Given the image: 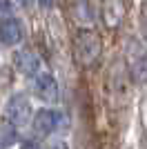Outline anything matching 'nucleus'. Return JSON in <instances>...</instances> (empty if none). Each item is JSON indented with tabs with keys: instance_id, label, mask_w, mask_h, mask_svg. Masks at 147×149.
Listing matches in <instances>:
<instances>
[{
	"instance_id": "ddd939ff",
	"label": "nucleus",
	"mask_w": 147,
	"mask_h": 149,
	"mask_svg": "<svg viewBox=\"0 0 147 149\" xmlns=\"http://www.w3.org/2000/svg\"><path fill=\"white\" fill-rule=\"evenodd\" d=\"M40 2V7H45V9H49V7L54 5V0H38Z\"/></svg>"
},
{
	"instance_id": "f8f14e48",
	"label": "nucleus",
	"mask_w": 147,
	"mask_h": 149,
	"mask_svg": "<svg viewBox=\"0 0 147 149\" xmlns=\"http://www.w3.org/2000/svg\"><path fill=\"white\" fill-rule=\"evenodd\" d=\"M20 149H40V147H38L36 143H31V140H29V143H24V145H22Z\"/></svg>"
},
{
	"instance_id": "f03ea898",
	"label": "nucleus",
	"mask_w": 147,
	"mask_h": 149,
	"mask_svg": "<svg viewBox=\"0 0 147 149\" xmlns=\"http://www.w3.org/2000/svg\"><path fill=\"white\" fill-rule=\"evenodd\" d=\"M7 120L11 127H27L31 123V102L24 93H16L7 102Z\"/></svg>"
},
{
	"instance_id": "7ed1b4c3",
	"label": "nucleus",
	"mask_w": 147,
	"mask_h": 149,
	"mask_svg": "<svg viewBox=\"0 0 147 149\" xmlns=\"http://www.w3.org/2000/svg\"><path fill=\"white\" fill-rule=\"evenodd\" d=\"M34 91H36V96L40 100H45V102H49V105H56L58 102V82H56V78L51 74H47V71H38L36 76H34Z\"/></svg>"
},
{
	"instance_id": "20e7f679",
	"label": "nucleus",
	"mask_w": 147,
	"mask_h": 149,
	"mask_svg": "<svg viewBox=\"0 0 147 149\" xmlns=\"http://www.w3.org/2000/svg\"><path fill=\"white\" fill-rule=\"evenodd\" d=\"M65 125V116L58 109H40L34 116V127L38 134H54Z\"/></svg>"
},
{
	"instance_id": "6e6552de",
	"label": "nucleus",
	"mask_w": 147,
	"mask_h": 149,
	"mask_svg": "<svg viewBox=\"0 0 147 149\" xmlns=\"http://www.w3.org/2000/svg\"><path fill=\"white\" fill-rule=\"evenodd\" d=\"M71 16L80 25H92L96 20V9L89 0H74L71 2Z\"/></svg>"
},
{
	"instance_id": "0eeeda50",
	"label": "nucleus",
	"mask_w": 147,
	"mask_h": 149,
	"mask_svg": "<svg viewBox=\"0 0 147 149\" xmlns=\"http://www.w3.org/2000/svg\"><path fill=\"white\" fill-rule=\"evenodd\" d=\"M13 65L18 71H22L24 76H36L40 71V58L29 49H22L13 56Z\"/></svg>"
},
{
	"instance_id": "39448f33",
	"label": "nucleus",
	"mask_w": 147,
	"mask_h": 149,
	"mask_svg": "<svg viewBox=\"0 0 147 149\" xmlns=\"http://www.w3.org/2000/svg\"><path fill=\"white\" fill-rule=\"evenodd\" d=\"M132 54V71H134V80L136 82H147V45L145 42H132L129 47Z\"/></svg>"
},
{
	"instance_id": "1a4fd4ad",
	"label": "nucleus",
	"mask_w": 147,
	"mask_h": 149,
	"mask_svg": "<svg viewBox=\"0 0 147 149\" xmlns=\"http://www.w3.org/2000/svg\"><path fill=\"white\" fill-rule=\"evenodd\" d=\"M123 13H125V9H123L120 0H107L105 7H103V20H105V25H107V27H118Z\"/></svg>"
},
{
	"instance_id": "f257e3e1",
	"label": "nucleus",
	"mask_w": 147,
	"mask_h": 149,
	"mask_svg": "<svg viewBox=\"0 0 147 149\" xmlns=\"http://www.w3.org/2000/svg\"><path fill=\"white\" fill-rule=\"evenodd\" d=\"M74 54L83 67H92L100 56V38L89 29H80L74 38Z\"/></svg>"
},
{
	"instance_id": "423d86ee",
	"label": "nucleus",
	"mask_w": 147,
	"mask_h": 149,
	"mask_svg": "<svg viewBox=\"0 0 147 149\" xmlns=\"http://www.w3.org/2000/svg\"><path fill=\"white\" fill-rule=\"evenodd\" d=\"M24 36V27L18 18L13 16H7V18L0 20V42L7 45V47H13L18 45Z\"/></svg>"
},
{
	"instance_id": "9d476101",
	"label": "nucleus",
	"mask_w": 147,
	"mask_h": 149,
	"mask_svg": "<svg viewBox=\"0 0 147 149\" xmlns=\"http://www.w3.org/2000/svg\"><path fill=\"white\" fill-rule=\"evenodd\" d=\"M45 149H67V143L60 140V138H51V140L45 145Z\"/></svg>"
},
{
	"instance_id": "9b49d317",
	"label": "nucleus",
	"mask_w": 147,
	"mask_h": 149,
	"mask_svg": "<svg viewBox=\"0 0 147 149\" xmlns=\"http://www.w3.org/2000/svg\"><path fill=\"white\" fill-rule=\"evenodd\" d=\"M11 11V2L9 0H0V16H7Z\"/></svg>"
}]
</instances>
